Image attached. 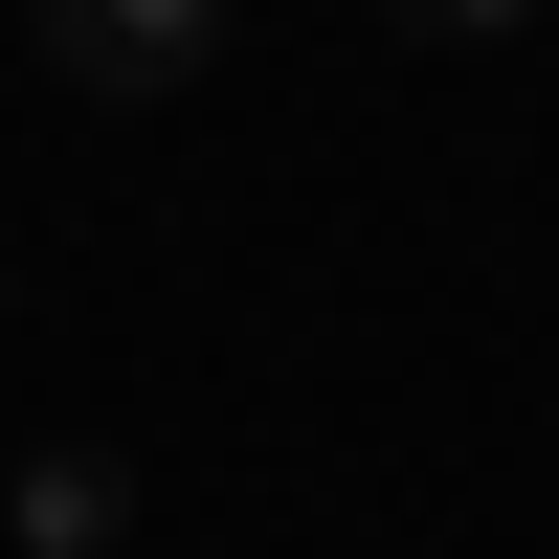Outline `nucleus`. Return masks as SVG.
<instances>
[{"instance_id":"7ed1b4c3","label":"nucleus","mask_w":559,"mask_h":559,"mask_svg":"<svg viewBox=\"0 0 559 559\" xmlns=\"http://www.w3.org/2000/svg\"><path fill=\"white\" fill-rule=\"evenodd\" d=\"M403 23H426V45H515L537 0H403Z\"/></svg>"},{"instance_id":"f03ea898","label":"nucleus","mask_w":559,"mask_h":559,"mask_svg":"<svg viewBox=\"0 0 559 559\" xmlns=\"http://www.w3.org/2000/svg\"><path fill=\"white\" fill-rule=\"evenodd\" d=\"M0 515H23V559H112V537H134V471H112V448H23Z\"/></svg>"},{"instance_id":"f257e3e1","label":"nucleus","mask_w":559,"mask_h":559,"mask_svg":"<svg viewBox=\"0 0 559 559\" xmlns=\"http://www.w3.org/2000/svg\"><path fill=\"white\" fill-rule=\"evenodd\" d=\"M23 23H45V68H68L90 112H157V90H202L224 0H23Z\"/></svg>"}]
</instances>
